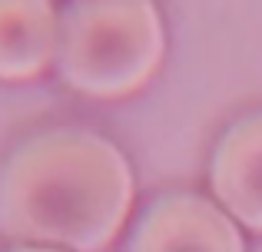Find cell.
I'll list each match as a JSON object with an SVG mask.
<instances>
[{"mask_svg": "<svg viewBox=\"0 0 262 252\" xmlns=\"http://www.w3.org/2000/svg\"><path fill=\"white\" fill-rule=\"evenodd\" d=\"M133 196V169L110 140L83 129L40 133L0 166V233L27 246L103 252Z\"/></svg>", "mask_w": 262, "mask_h": 252, "instance_id": "obj_1", "label": "cell"}, {"mask_svg": "<svg viewBox=\"0 0 262 252\" xmlns=\"http://www.w3.org/2000/svg\"><path fill=\"white\" fill-rule=\"evenodd\" d=\"M166 33L149 0H86L60 17V77L90 100L140 93L163 66Z\"/></svg>", "mask_w": 262, "mask_h": 252, "instance_id": "obj_2", "label": "cell"}, {"mask_svg": "<svg viewBox=\"0 0 262 252\" xmlns=\"http://www.w3.org/2000/svg\"><path fill=\"white\" fill-rule=\"evenodd\" d=\"M129 252H246V242L226 209L203 196L176 193L149 206Z\"/></svg>", "mask_w": 262, "mask_h": 252, "instance_id": "obj_3", "label": "cell"}, {"mask_svg": "<svg viewBox=\"0 0 262 252\" xmlns=\"http://www.w3.org/2000/svg\"><path fill=\"white\" fill-rule=\"evenodd\" d=\"M209 186L232 219L262 233V113L226 129L209 163Z\"/></svg>", "mask_w": 262, "mask_h": 252, "instance_id": "obj_4", "label": "cell"}, {"mask_svg": "<svg viewBox=\"0 0 262 252\" xmlns=\"http://www.w3.org/2000/svg\"><path fill=\"white\" fill-rule=\"evenodd\" d=\"M60 53V17L47 0H0V80L27 83Z\"/></svg>", "mask_w": 262, "mask_h": 252, "instance_id": "obj_5", "label": "cell"}, {"mask_svg": "<svg viewBox=\"0 0 262 252\" xmlns=\"http://www.w3.org/2000/svg\"><path fill=\"white\" fill-rule=\"evenodd\" d=\"M10 252H63V249H43V246H20V249H10Z\"/></svg>", "mask_w": 262, "mask_h": 252, "instance_id": "obj_6", "label": "cell"}]
</instances>
